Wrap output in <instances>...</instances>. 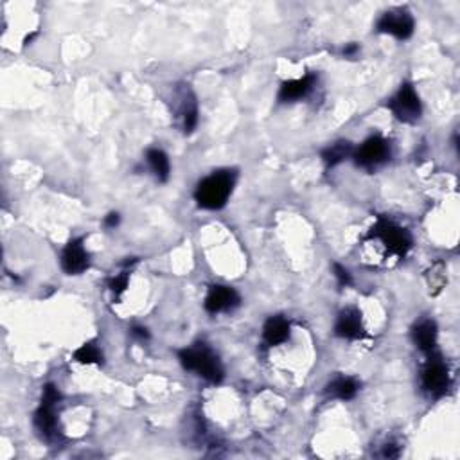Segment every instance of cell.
<instances>
[{
  "instance_id": "cell-5",
  "label": "cell",
  "mask_w": 460,
  "mask_h": 460,
  "mask_svg": "<svg viewBox=\"0 0 460 460\" xmlns=\"http://www.w3.org/2000/svg\"><path fill=\"white\" fill-rule=\"evenodd\" d=\"M372 236L379 237L387 248L396 255H404L412 247V237L404 228L387 220H379L372 227Z\"/></svg>"
},
{
  "instance_id": "cell-25",
  "label": "cell",
  "mask_w": 460,
  "mask_h": 460,
  "mask_svg": "<svg viewBox=\"0 0 460 460\" xmlns=\"http://www.w3.org/2000/svg\"><path fill=\"white\" fill-rule=\"evenodd\" d=\"M356 51H358V45L352 44V45H349V47H345L344 54H345V56H351V54H354Z\"/></svg>"
},
{
  "instance_id": "cell-15",
  "label": "cell",
  "mask_w": 460,
  "mask_h": 460,
  "mask_svg": "<svg viewBox=\"0 0 460 460\" xmlns=\"http://www.w3.org/2000/svg\"><path fill=\"white\" fill-rule=\"evenodd\" d=\"M359 390V385L356 379L352 378H338L334 379L333 383H329L327 385V394H329L331 397H338V399H352V397L358 394Z\"/></svg>"
},
{
  "instance_id": "cell-6",
  "label": "cell",
  "mask_w": 460,
  "mask_h": 460,
  "mask_svg": "<svg viewBox=\"0 0 460 460\" xmlns=\"http://www.w3.org/2000/svg\"><path fill=\"white\" fill-rule=\"evenodd\" d=\"M430 359L424 365L423 371V387L431 396L441 397L449 387V372L441 356L434 354V352H430Z\"/></svg>"
},
{
  "instance_id": "cell-22",
  "label": "cell",
  "mask_w": 460,
  "mask_h": 460,
  "mask_svg": "<svg viewBox=\"0 0 460 460\" xmlns=\"http://www.w3.org/2000/svg\"><path fill=\"white\" fill-rule=\"evenodd\" d=\"M131 337L137 338V340H140V342H144V340H148V338H150V333H148L146 327L133 326V327H131Z\"/></svg>"
},
{
  "instance_id": "cell-24",
  "label": "cell",
  "mask_w": 460,
  "mask_h": 460,
  "mask_svg": "<svg viewBox=\"0 0 460 460\" xmlns=\"http://www.w3.org/2000/svg\"><path fill=\"white\" fill-rule=\"evenodd\" d=\"M397 455H399V451H397V448L394 444L385 446V449H383V456H389V459H396Z\"/></svg>"
},
{
  "instance_id": "cell-1",
  "label": "cell",
  "mask_w": 460,
  "mask_h": 460,
  "mask_svg": "<svg viewBox=\"0 0 460 460\" xmlns=\"http://www.w3.org/2000/svg\"><path fill=\"white\" fill-rule=\"evenodd\" d=\"M234 182L236 178H234L232 171L213 173L198 183L195 193L196 202L203 209H221L232 193Z\"/></svg>"
},
{
  "instance_id": "cell-8",
  "label": "cell",
  "mask_w": 460,
  "mask_h": 460,
  "mask_svg": "<svg viewBox=\"0 0 460 460\" xmlns=\"http://www.w3.org/2000/svg\"><path fill=\"white\" fill-rule=\"evenodd\" d=\"M240 304V295L234 288L228 286H213L207 293L205 299V310L209 313H221V311L234 310Z\"/></svg>"
},
{
  "instance_id": "cell-16",
  "label": "cell",
  "mask_w": 460,
  "mask_h": 460,
  "mask_svg": "<svg viewBox=\"0 0 460 460\" xmlns=\"http://www.w3.org/2000/svg\"><path fill=\"white\" fill-rule=\"evenodd\" d=\"M146 160L148 164H150L153 175L157 176L158 182H165V180L169 178V158L164 151L157 150V148L148 150Z\"/></svg>"
},
{
  "instance_id": "cell-23",
  "label": "cell",
  "mask_w": 460,
  "mask_h": 460,
  "mask_svg": "<svg viewBox=\"0 0 460 460\" xmlns=\"http://www.w3.org/2000/svg\"><path fill=\"white\" fill-rule=\"evenodd\" d=\"M119 221H121V216L117 213H112V214H108V216L105 218V225L108 228H113V227H117V225H119Z\"/></svg>"
},
{
  "instance_id": "cell-14",
  "label": "cell",
  "mask_w": 460,
  "mask_h": 460,
  "mask_svg": "<svg viewBox=\"0 0 460 460\" xmlns=\"http://www.w3.org/2000/svg\"><path fill=\"white\" fill-rule=\"evenodd\" d=\"M414 342L423 352L430 354L434 352L435 344H437V326L431 320H423L417 324L414 329Z\"/></svg>"
},
{
  "instance_id": "cell-10",
  "label": "cell",
  "mask_w": 460,
  "mask_h": 460,
  "mask_svg": "<svg viewBox=\"0 0 460 460\" xmlns=\"http://www.w3.org/2000/svg\"><path fill=\"white\" fill-rule=\"evenodd\" d=\"M334 333L340 338H347V340H358L363 337V326H362V315L354 307L344 310L338 315V320L334 324Z\"/></svg>"
},
{
  "instance_id": "cell-12",
  "label": "cell",
  "mask_w": 460,
  "mask_h": 460,
  "mask_svg": "<svg viewBox=\"0 0 460 460\" xmlns=\"http://www.w3.org/2000/svg\"><path fill=\"white\" fill-rule=\"evenodd\" d=\"M315 83V76L307 74L304 78L299 79H292V81L282 83L281 90H279V101L286 103V101H295V99L304 98V96L313 88Z\"/></svg>"
},
{
  "instance_id": "cell-11",
  "label": "cell",
  "mask_w": 460,
  "mask_h": 460,
  "mask_svg": "<svg viewBox=\"0 0 460 460\" xmlns=\"http://www.w3.org/2000/svg\"><path fill=\"white\" fill-rule=\"evenodd\" d=\"M54 407H56V403L41 401L40 408L34 414V426H36V430L45 439L56 437V414H54Z\"/></svg>"
},
{
  "instance_id": "cell-13",
  "label": "cell",
  "mask_w": 460,
  "mask_h": 460,
  "mask_svg": "<svg viewBox=\"0 0 460 460\" xmlns=\"http://www.w3.org/2000/svg\"><path fill=\"white\" fill-rule=\"evenodd\" d=\"M262 338L268 345H281L290 338V324L282 317H272L265 324Z\"/></svg>"
},
{
  "instance_id": "cell-3",
  "label": "cell",
  "mask_w": 460,
  "mask_h": 460,
  "mask_svg": "<svg viewBox=\"0 0 460 460\" xmlns=\"http://www.w3.org/2000/svg\"><path fill=\"white\" fill-rule=\"evenodd\" d=\"M389 108L392 110L394 116L403 123H416L423 113V106H421L419 96L414 90V86L404 83L401 88L397 90V94L390 99Z\"/></svg>"
},
{
  "instance_id": "cell-9",
  "label": "cell",
  "mask_w": 460,
  "mask_h": 460,
  "mask_svg": "<svg viewBox=\"0 0 460 460\" xmlns=\"http://www.w3.org/2000/svg\"><path fill=\"white\" fill-rule=\"evenodd\" d=\"M61 268L68 275H78L88 268V254H86L81 240L71 241L65 247L63 254H61Z\"/></svg>"
},
{
  "instance_id": "cell-2",
  "label": "cell",
  "mask_w": 460,
  "mask_h": 460,
  "mask_svg": "<svg viewBox=\"0 0 460 460\" xmlns=\"http://www.w3.org/2000/svg\"><path fill=\"white\" fill-rule=\"evenodd\" d=\"M178 358L180 363L183 365V369L198 372L207 382L220 383L221 379H223V367H221L220 359H218V356L203 344L183 349V351L178 352Z\"/></svg>"
},
{
  "instance_id": "cell-4",
  "label": "cell",
  "mask_w": 460,
  "mask_h": 460,
  "mask_svg": "<svg viewBox=\"0 0 460 460\" xmlns=\"http://www.w3.org/2000/svg\"><path fill=\"white\" fill-rule=\"evenodd\" d=\"M356 165L363 169H376L385 164L390 158V146L383 137H371L367 139L358 150L352 153Z\"/></svg>"
},
{
  "instance_id": "cell-19",
  "label": "cell",
  "mask_w": 460,
  "mask_h": 460,
  "mask_svg": "<svg viewBox=\"0 0 460 460\" xmlns=\"http://www.w3.org/2000/svg\"><path fill=\"white\" fill-rule=\"evenodd\" d=\"M183 130L185 133H191L196 128V123H198V110H196V105H189L183 108Z\"/></svg>"
},
{
  "instance_id": "cell-17",
  "label": "cell",
  "mask_w": 460,
  "mask_h": 460,
  "mask_svg": "<svg viewBox=\"0 0 460 460\" xmlns=\"http://www.w3.org/2000/svg\"><path fill=\"white\" fill-rule=\"evenodd\" d=\"M352 153H354V151H352L351 144H349L347 140H342V143H337L327 148V150L322 153V158H324L327 168H334V165H338L340 162H344L345 158L351 157Z\"/></svg>"
},
{
  "instance_id": "cell-21",
  "label": "cell",
  "mask_w": 460,
  "mask_h": 460,
  "mask_svg": "<svg viewBox=\"0 0 460 460\" xmlns=\"http://www.w3.org/2000/svg\"><path fill=\"white\" fill-rule=\"evenodd\" d=\"M333 270H334V277H337L338 285L340 286L351 285L352 279H351V273H349L347 268H344V266H340V265H334Z\"/></svg>"
},
{
  "instance_id": "cell-18",
  "label": "cell",
  "mask_w": 460,
  "mask_h": 460,
  "mask_svg": "<svg viewBox=\"0 0 460 460\" xmlns=\"http://www.w3.org/2000/svg\"><path fill=\"white\" fill-rule=\"evenodd\" d=\"M74 359L79 363H86V365H90V363H101L103 354L94 344H85L74 352Z\"/></svg>"
},
{
  "instance_id": "cell-7",
  "label": "cell",
  "mask_w": 460,
  "mask_h": 460,
  "mask_svg": "<svg viewBox=\"0 0 460 460\" xmlns=\"http://www.w3.org/2000/svg\"><path fill=\"white\" fill-rule=\"evenodd\" d=\"M379 33L392 34L399 40H407L414 34V19L407 11H389L379 19L378 22Z\"/></svg>"
},
{
  "instance_id": "cell-20",
  "label": "cell",
  "mask_w": 460,
  "mask_h": 460,
  "mask_svg": "<svg viewBox=\"0 0 460 460\" xmlns=\"http://www.w3.org/2000/svg\"><path fill=\"white\" fill-rule=\"evenodd\" d=\"M126 288H128V273H121V275H117V277H113L112 281H110V290H112V293L116 297H119Z\"/></svg>"
}]
</instances>
